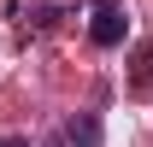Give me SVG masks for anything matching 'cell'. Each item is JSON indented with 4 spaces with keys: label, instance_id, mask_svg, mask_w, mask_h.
Instances as JSON below:
<instances>
[{
    "label": "cell",
    "instance_id": "1",
    "mask_svg": "<svg viewBox=\"0 0 153 147\" xmlns=\"http://www.w3.org/2000/svg\"><path fill=\"white\" fill-rule=\"evenodd\" d=\"M88 12H94V18H88V41H94V47H124V36H130L124 6H118V0H94Z\"/></svg>",
    "mask_w": 153,
    "mask_h": 147
},
{
    "label": "cell",
    "instance_id": "2",
    "mask_svg": "<svg viewBox=\"0 0 153 147\" xmlns=\"http://www.w3.org/2000/svg\"><path fill=\"white\" fill-rule=\"evenodd\" d=\"M59 147H106V135H100V118H94V112H76L71 124L59 129Z\"/></svg>",
    "mask_w": 153,
    "mask_h": 147
},
{
    "label": "cell",
    "instance_id": "3",
    "mask_svg": "<svg viewBox=\"0 0 153 147\" xmlns=\"http://www.w3.org/2000/svg\"><path fill=\"white\" fill-rule=\"evenodd\" d=\"M153 88V41H141L135 47V94H147Z\"/></svg>",
    "mask_w": 153,
    "mask_h": 147
},
{
    "label": "cell",
    "instance_id": "4",
    "mask_svg": "<svg viewBox=\"0 0 153 147\" xmlns=\"http://www.w3.org/2000/svg\"><path fill=\"white\" fill-rule=\"evenodd\" d=\"M0 147H30V135H0Z\"/></svg>",
    "mask_w": 153,
    "mask_h": 147
}]
</instances>
